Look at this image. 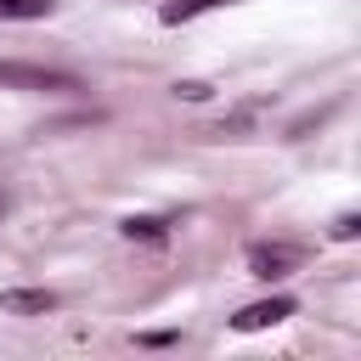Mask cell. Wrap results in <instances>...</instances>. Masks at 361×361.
<instances>
[{
	"label": "cell",
	"mask_w": 361,
	"mask_h": 361,
	"mask_svg": "<svg viewBox=\"0 0 361 361\" xmlns=\"http://www.w3.org/2000/svg\"><path fill=\"white\" fill-rule=\"evenodd\" d=\"M175 96H186V102H203V96H209V85H197V79H186V85H175Z\"/></svg>",
	"instance_id": "cell-9"
},
{
	"label": "cell",
	"mask_w": 361,
	"mask_h": 361,
	"mask_svg": "<svg viewBox=\"0 0 361 361\" xmlns=\"http://www.w3.org/2000/svg\"><path fill=\"white\" fill-rule=\"evenodd\" d=\"M299 259H305L299 243H248V271L259 282H282L288 271H299Z\"/></svg>",
	"instance_id": "cell-2"
},
{
	"label": "cell",
	"mask_w": 361,
	"mask_h": 361,
	"mask_svg": "<svg viewBox=\"0 0 361 361\" xmlns=\"http://www.w3.org/2000/svg\"><path fill=\"white\" fill-rule=\"evenodd\" d=\"M0 90H51V96H68V90H79V79L62 73V68H45V62H11V56H0Z\"/></svg>",
	"instance_id": "cell-1"
},
{
	"label": "cell",
	"mask_w": 361,
	"mask_h": 361,
	"mask_svg": "<svg viewBox=\"0 0 361 361\" xmlns=\"http://www.w3.org/2000/svg\"><path fill=\"white\" fill-rule=\"evenodd\" d=\"M355 231H361V214H338V220H333V237H338V243H350Z\"/></svg>",
	"instance_id": "cell-8"
},
{
	"label": "cell",
	"mask_w": 361,
	"mask_h": 361,
	"mask_svg": "<svg viewBox=\"0 0 361 361\" xmlns=\"http://www.w3.org/2000/svg\"><path fill=\"white\" fill-rule=\"evenodd\" d=\"M124 237H141V243H164V220H158V214H130V220H124Z\"/></svg>",
	"instance_id": "cell-7"
},
{
	"label": "cell",
	"mask_w": 361,
	"mask_h": 361,
	"mask_svg": "<svg viewBox=\"0 0 361 361\" xmlns=\"http://www.w3.org/2000/svg\"><path fill=\"white\" fill-rule=\"evenodd\" d=\"M0 310L6 316H45V310H56V293L51 288H6Z\"/></svg>",
	"instance_id": "cell-4"
},
{
	"label": "cell",
	"mask_w": 361,
	"mask_h": 361,
	"mask_svg": "<svg viewBox=\"0 0 361 361\" xmlns=\"http://www.w3.org/2000/svg\"><path fill=\"white\" fill-rule=\"evenodd\" d=\"M51 11H56V0H0V23H39Z\"/></svg>",
	"instance_id": "cell-5"
},
{
	"label": "cell",
	"mask_w": 361,
	"mask_h": 361,
	"mask_svg": "<svg viewBox=\"0 0 361 361\" xmlns=\"http://www.w3.org/2000/svg\"><path fill=\"white\" fill-rule=\"evenodd\" d=\"M214 6H231V0H169L158 17L164 23H192V17H203V11H214Z\"/></svg>",
	"instance_id": "cell-6"
},
{
	"label": "cell",
	"mask_w": 361,
	"mask_h": 361,
	"mask_svg": "<svg viewBox=\"0 0 361 361\" xmlns=\"http://www.w3.org/2000/svg\"><path fill=\"white\" fill-rule=\"evenodd\" d=\"M288 316H293V299L276 293V299H254V305H243V310L231 316V327H237V333H259V327H276V322H288Z\"/></svg>",
	"instance_id": "cell-3"
}]
</instances>
